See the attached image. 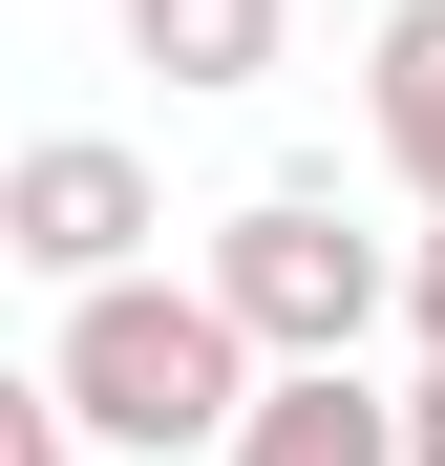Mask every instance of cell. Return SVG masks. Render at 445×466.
Wrapping results in <instances>:
<instances>
[{
    "instance_id": "6da1fadb",
    "label": "cell",
    "mask_w": 445,
    "mask_h": 466,
    "mask_svg": "<svg viewBox=\"0 0 445 466\" xmlns=\"http://www.w3.org/2000/svg\"><path fill=\"white\" fill-rule=\"evenodd\" d=\"M43 381L86 403V445L191 466V445H234V424H255V381H276V360L234 339V297H212V276H106V297H64Z\"/></svg>"
},
{
    "instance_id": "7a4b0ae2",
    "label": "cell",
    "mask_w": 445,
    "mask_h": 466,
    "mask_svg": "<svg viewBox=\"0 0 445 466\" xmlns=\"http://www.w3.org/2000/svg\"><path fill=\"white\" fill-rule=\"evenodd\" d=\"M212 297H234L255 360H360V339L403 319V255L339 233V191L297 170V191H255V212H212Z\"/></svg>"
},
{
    "instance_id": "3957f363",
    "label": "cell",
    "mask_w": 445,
    "mask_h": 466,
    "mask_svg": "<svg viewBox=\"0 0 445 466\" xmlns=\"http://www.w3.org/2000/svg\"><path fill=\"white\" fill-rule=\"evenodd\" d=\"M148 233H170V191H148V148H106V127H43L22 170H0V255L64 276V297L148 276Z\"/></svg>"
},
{
    "instance_id": "277c9868",
    "label": "cell",
    "mask_w": 445,
    "mask_h": 466,
    "mask_svg": "<svg viewBox=\"0 0 445 466\" xmlns=\"http://www.w3.org/2000/svg\"><path fill=\"white\" fill-rule=\"evenodd\" d=\"M212 466H403V403H382L360 360H276V381H255V424L212 445Z\"/></svg>"
},
{
    "instance_id": "5b68a950",
    "label": "cell",
    "mask_w": 445,
    "mask_h": 466,
    "mask_svg": "<svg viewBox=\"0 0 445 466\" xmlns=\"http://www.w3.org/2000/svg\"><path fill=\"white\" fill-rule=\"evenodd\" d=\"M360 127H382V170L445 212V0H382V43H360Z\"/></svg>"
},
{
    "instance_id": "8992f818",
    "label": "cell",
    "mask_w": 445,
    "mask_h": 466,
    "mask_svg": "<svg viewBox=\"0 0 445 466\" xmlns=\"http://www.w3.org/2000/svg\"><path fill=\"white\" fill-rule=\"evenodd\" d=\"M276 43H297V0H127V64H170V86H276Z\"/></svg>"
},
{
    "instance_id": "52a82bcc",
    "label": "cell",
    "mask_w": 445,
    "mask_h": 466,
    "mask_svg": "<svg viewBox=\"0 0 445 466\" xmlns=\"http://www.w3.org/2000/svg\"><path fill=\"white\" fill-rule=\"evenodd\" d=\"M0 466H86V403L64 381H0Z\"/></svg>"
},
{
    "instance_id": "ba28073f",
    "label": "cell",
    "mask_w": 445,
    "mask_h": 466,
    "mask_svg": "<svg viewBox=\"0 0 445 466\" xmlns=\"http://www.w3.org/2000/svg\"><path fill=\"white\" fill-rule=\"evenodd\" d=\"M403 339H424V381H445V212L403 233Z\"/></svg>"
},
{
    "instance_id": "9c48e42d",
    "label": "cell",
    "mask_w": 445,
    "mask_h": 466,
    "mask_svg": "<svg viewBox=\"0 0 445 466\" xmlns=\"http://www.w3.org/2000/svg\"><path fill=\"white\" fill-rule=\"evenodd\" d=\"M403 466H445V381H403Z\"/></svg>"
}]
</instances>
